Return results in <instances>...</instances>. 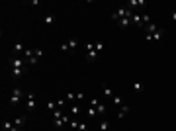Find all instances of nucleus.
Here are the masks:
<instances>
[{
    "label": "nucleus",
    "instance_id": "obj_26",
    "mask_svg": "<svg viewBox=\"0 0 176 131\" xmlns=\"http://www.w3.org/2000/svg\"><path fill=\"white\" fill-rule=\"evenodd\" d=\"M78 131H86L88 129V123H84V121H78V127H76Z\"/></svg>",
    "mask_w": 176,
    "mask_h": 131
},
{
    "label": "nucleus",
    "instance_id": "obj_16",
    "mask_svg": "<svg viewBox=\"0 0 176 131\" xmlns=\"http://www.w3.org/2000/svg\"><path fill=\"white\" fill-rule=\"evenodd\" d=\"M157 30H159V27H157V24H155V22H151L149 26H145V33H155Z\"/></svg>",
    "mask_w": 176,
    "mask_h": 131
},
{
    "label": "nucleus",
    "instance_id": "obj_1",
    "mask_svg": "<svg viewBox=\"0 0 176 131\" xmlns=\"http://www.w3.org/2000/svg\"><path fill=\"white\" fill-rule=\"evenodd\" d=\"M26 96H27V94H26L24 90H22V88H14V90L10 92V98H8V104H10V106H18V104H20V102H22V100H24Z\"/></svg>",
    "mask_w": 176,
    "mask_h": 131
},
{
    "label": "nucleus",
    "instance_id": "obj_9",
    "mask_svg": "<svg viewBox=\"0 0 176 131\" xmlns=\"http://www.w3.org/2000/svg\"><path fill=\"white\" fill-rule=\"evenodd\" d=\"M131 26L143 27V14H133V16H131Z\"/></svg>",
    "mask_w": 176,
    "mask_h": 131
},
{
    "label": "nucleus",
    "instance_id": "obj_22",
    "mask_svg": "<svg viewBox=\"0 0 176 131\" xmlns=\"http://www.w3.org/2000/svg\"><path fill=\"white\" fill-rule=\"evenodd\" d=\"M143 88H145V86H143L141 82H133V90H135L137 94H141V92H143Z\"/></svg>",
    "mask_w": 176,
    "mask_h": 131
},
{
    "label": "nucleus",
    "instance_id": "obj_19",
    "mask_svg": "<svg viewBox=\"0 0 176 131\" xmlns=\"http://www.w3.org/2000/svg\"><path fill=\"white\" fill-rule=\"evenodd\" d=\"M80 112H82V108H80L78 104H72L71 106V115H80Z\"/></svg>",
    "mask_w": 176,
    "mask_h": 131
},
{
    "label": "nucleus",
    "instance_id": "obj_7",
    "mask_svg": "<svg viewBox=\"0 0 176 131\" xmlns=\"http://www.w3.org/2000/svg\"><path fill=\"white\" fill-rule=\"evenodd\" d=\"M12 69H26V65H27V61L26 59H22V57H12Z\"/></svg>",
    "mask_w": 176,
    "mask_h": 131
},
{
    "label": "nucleus",
    "instance_id": "obj_12",
    "mask_svg": "<svg viewBox=\"0 0 176 131\" xmlns=\"http://www.w3.org/2000/svg\"><path fill=\"white\" fill-rule=\"evenodd\" d=\"M115 24H117V27L125 30V27H129V26H131V18H123V20H120V22H115Z\"/></svg>",
    "mask_w": 176,
    "mask_h": 131
},
{
    "label": "nucleus",
    "instance_id": "obj_2",
    "mask_svg": "<svg viewBox=\"0 0 176 131\" xmlns=\"http://www.w3.org/2000/svg\"><path fill=\"white\" fill-rule=\"evenodd\" d=\"M133 16V12H131L127 6H121L120 10H115L114 14H112V20L114 22H120V20H123V18H131Z\"/></svg>",
    "mask_w": 176,
    "mask_h": 131
},
{
    "label": "nucleus",
    "instance_id": "obj_14",
    "mask_svg": "<svg viewBox=\"0 0 176 131\" xmlns=\"http://www.w3.org/2000/svg\"><path fill=\"white\" fill-rule=\"evenodd\" d=\"M12 51L16 55H24V51H26V47L22 45V43H14V47H12Z\"/></svg>",
    "mask_w": 176,
    "mask_h": 131
},
{
    "label": "nucleus",
    "instance_id": "obj_28",
    "mask_svg": "<svg viewBox=\"0 0 176 131\" xmlns=\"http://www.w3.org/2000/svg\"><path fill=\"white\" fill-rule=\"evenodd\" d=\"M67 100H76V92H69L67 94Z\"/></svg>",
    "mask_w": 176,
    "mask_h": 131
},
{
    "label": "nucleus",
    "instance_id": "obj_6",
    "mask_svg": "<svg viewBox=\"0 0 176 131\" xmlns=\"http://www.w3.org/2000/svg\"><path fill=\"white\" fill-rule=\"evenodd\" d=\"M163 35H164V30H159L155 32V33H145V41H160L163 39Z\"/></svg>",
    "mask_w": 176,
    "mask_h": 131
},
{
    "label": "nucleus",
    "instance_id": "obj_8",
    "mask_svg": "<svg viewBox=\"0 0 176 131\" xmlns=\"http://www.w3.org/2000/svg\"><path fill=\"white\" fill-rule=\"evenodd\" d=\"M41 57H43V49H33V57L27 61V65H37L41 61Z\"/></svg>",
    "mask_w": 176,
    "mask_h": 131
},
{
    "label": "nucleus",
    "instance_id": "obj_11",
    "mask_svg": "<svg viewBox=\"0 0 176 131\" xmlns=\"http://www.w3.org/2000/svg\"><path fill=\"white\" fill-rule=\"evenodd\" d=\"M26 70H27V69H12V80H18L20 76H24Z\"/></svg>",
    "mask_w": 176,
    "mask_h": 131
},
{
    "label": "nucleus",
    "instance_id": "obj_17",
    "mask_svg": "<svg viewBox=\"0 0 176 131\" xmlns=\"http://www.w3.org/2000/svg\"><path fill=\"white\" fill-rule=\"evenodd\" d=\"M47 110H49L51 114L59 110V106H57V102H55V100H49V102H47Z\"/></svg>",
    "mask_w": 176,
    "mask_h": 131
},
{
    "label": "nucleus",
    "instance_id": "obj_23",
    "mask_svg": "<svg viewBox=\"0 0 176 131\" xmlns=\"http://www.w3.org/2000/svg\"><path fill=\"white\" fill-rule=\"evenodd\" d=\"M86 114H88V118H94V115H98V112H96V108H92V106H88V110H86Z\"/></svg>",
    "mask_w": 176,
    "mask_h": 131
},
{
    "label": "nucleus",
    "instance_id": "obj_3",
    "mask_svg": "<svg viewBox=\"0 0 176 131\" xmlns=\"http://www.w3.org/2000/svg\"><path fill=\"white\" fill-rule=\"evenodd\" d=\"M98 57V51H96V41H88L86 43V61L92 63L94 59Z\"/></svg>",
    "mask_w": 176,
    "mask_h": 131
},
{
    "label": "nucleus",
    "instance_id": "obj_25",
    "mask_svg": "<svg viewBox=\"0 0 176 131\" xmlns=\"http://www.w3.org/2000/svg\"><path fill=\"white\" fill-rule=\"evenodd\" d=\"M114 104L115 106H123V98L121 96H114Z\"/></svg>",
    "mask_w": 176,
    "mask_h": 131
},
{
    "label": "nucleus",
    "instance_id": "obj_13",
    "mask_svg": "<svg viewBox=\"0 0 176 131\" xmlns=\"http://www.w3.org/2000/svg\"><path fill=\"white\" fill-rule=\"evenodd\" d=\"M102 94H104L106 98H114V90L110 88L108 84H102Z\"/></svg>",
    "mask_w": 176,
    "mask_h": 131
},
{
    "label": "nucleus",
    "instance_id": "obj_4",
    "mask_svg": "<svg viewBox=\"0 0 176 131\" xmlns=\"http://www.w3.org/2000/svg\"><path fill=\"white\" fill-rule=\"evenodd\" d=\"M76 47H78V39H71V41L61 43V51H67V53H72Z\"/></svg>",
    "mask_w": 176,
    "mask_h": 131
},
{
    "label": "nucleus",
    "instance_id": "obj_31",
    "mask_svg": "<svg viewBox=\"0 0 176 131\" xmlns=\"http://www.w3.org/2000/svg\"><path fill=\"white\" fill-rule=\"evenodd\" d=\"M8 131H22V127H12V129H8Z\"/></svg>",
    "mask_w": 176,
    "mask_h": 131
},
{
    "label": "nucleus",
    "instance_id": "obj_29",
    "mask_svg": "<svg viewBox=\"0 0 176 131\" xmlns=\"http://www.w3.org/2000/svg\"><path fill=\"white\" fill-rule=\"evenodd\" d=\"M76 100H84V94L82 92H76Z\"/></svg>",
    "mask_w": 176,
    "mask_h": 131
},
{
    "label": "nucleus",
    "instance_id": "obj_20",
    "mask_svg": "<svg viewBox=\"0 0 176 131\" xmlns=\"http://www.w3.org/2000/svg\"><path fill=\"white\" fill-rule=\"evenodd\" d=\"M129 8H131V6H147V2H145V0H129Z\"/></svg>",
    "mask_w": 176,
    "mask_h": 131
},
{
    "label": "nucleus",
    "instance_id": "obj_21",
    "mask_svg": "<svg viewBox=\"0 0 176 131\" xmlns=\"http://www.w3.org/2000/svg\"><path fill=\"white\" fill-rule=\"evenodd\" d=\"M108 129H110V119H104V121L100 123V129L98 131H108Z\"/></svg>",
    "mask_w": 176,
    "mask_h": 131
},
{
    "label": "nucleus",
    "instance_id": "obj_30",
    "mask_svg": "<svg viewBox=\"0 0 176 131\" xmlns=\"http://www.w3.org/2000/svg\"><path fill=\"white\" fill-rule=\"evenodd\" d=\"M170 18H172V20H174V22H176V10H174V12H172V14H170Z\"/></svg>",
    "mask_w": 176,
    "mask_h": 131
},
{
    "label": "nucleus",
    "instance_id": "obj_10",
    "mask_svg": "<svg viewBox=\"0 0 176 131\" xmlns=\"http://www.w3.org/2000/svg\"><path fill=\"white\" fill-rule=\"evenodd\" d=\"M131 112V106H127V104H123L121 108H120V112H117V119H123L125 115Z\"/></svg>",
    "mask_w": 176,
    "mask_h": 131
},
{
    "label": "nucleus",
    "instance_id": "obj_15",
    "mask_svg": "<svg viewBox=\"0 0 176 131\" xmlns=\"http://www.w3.org/2000/svg\"><path fill=\"white\" fill-rule=\"evenodd\" d=\"M55 22H57V18L53 16V14H47V16H45V20H43V24H45V26H53Z\"/></svg>",
    "mask_w": 176,
    "mask_h": 131
},
{
    "label": "nucleus",
    "instance_id": "obj_24",
    "mask_svg": "<svg viewBox=\"0 0 176 131\" xmlns=\"http://www.w3.org/2000/svg\"><path fill=\"white\" fill-rule=\"evenodd\" d=\"M96 112H98V115H104V114H106V106L102 104V102L98 104V108H96Z\"/></svg>",
    "mask_w": 176,
    "mask_h": 131
},
{
    "label": "nucleus",
    "instance_id": "obj_27",
    "mask_svg": "<svg viewBox=\"0 0 176 131\" xmlns=\"http://www.w3.org/2000/svg\"><path fill=\"white\" fill-rule=\"evenodd\" d=\"M102 49H104V41H96V51H98V53H100V51Z\"/></svg>",
    "mask_w": 176,
    "mask_h": 131
},
{
    "label": "nucleus",
    "instance_id": "obj_5",
    "mask_svg": "<svg viewBox=\"0 0 176 131\" xmlns=\"http://www.w3.org/2000/svg\"><path fill=\"white\" fill-rule=\"evenodd\" d=\"M35 102H37V100H35V94L29 92L26 96V112H33L35 110Z\"/></svg>",
    "mask_w": 176,
    "mask_h": 131
},
{
    "label": "nucleus",
    "instance_id": "obj_18",
    "mask_svg": "<svg viewBox=\"0 0 176 131\" xmlns=\"http://www.w3.org/2000/svg\"><path fill=\"white\" fill-rule=\"evenodd\" d=\"M12 123H14V127H22V125L26 123V115H20V118H16Z\"/></svg>",
    "mask_w": 176,
    "mask_h": 131
}]
</instances>
